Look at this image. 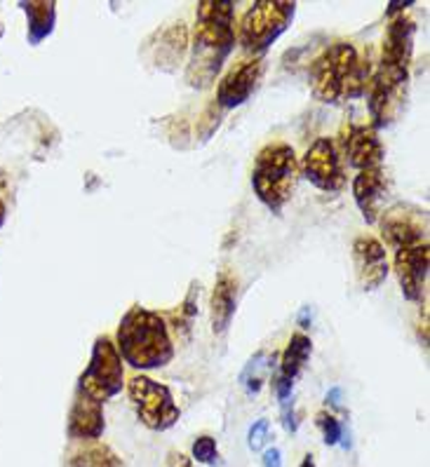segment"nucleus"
I'll list each match as a JSON object with an SVG mask.
<instances>
[{"label":"nucleus","instance_id":"obj_1","mask_svg":"<svg viewBox=\"0 0 430 467\" xmlns=\"http://www.w3.org/2000/svg\"><path fill=\"white\" fill-rule=\"evenodd\" d=\"M414 36H416V24L412 17L407 15L391 17L386 36H383L379 68L370 80V113L374 130L391 125L400 113V106L407 94Z\"/></svg>","mask_w":430,"mask_h":467},{"label":"nucleus","instance_id":"obj_2","mask_svg":"<svg viewBox=\"0 0 430 467\" xmlns=\"http://www.w3.org/2000/svg\"><path fill=\"white\" fill-rule=\"evenodd\" d=\"M236 3L200 0L195 7L194 52L186 68L191 88L205 89L215 83L226 57L236 47Z\"/></svg>","mask_w":430,"mask_h":467},{"label":"nucleus","instance_id":"obj_3","mask_svg":"<svg viewBox=\"0 0 430 467\" xmlns=\"http://www.w3.org/2000/svg\"><path fill=\"white\" fill-rule=\"evenodd\" d=\"M116 348L122 362L137 371H155L174 359L167 319L143 306H132L122 315L116 331Z\"/></svg>","mask_w":430,"mask_h":467},{"label":"nucleus","instance_id":"obj_4","mask_svg":"<svg viewBox=\"0 0 430 467\" xmlns=\"http://www.w3.org/2000/svg\"><path fill=\"white\" fill-rule=\"evenodd\" d=\"M372 80L370 59L362 61L351 43H334L310 67V92L322 104L360 99Z\"/></svg>","mask_w":430,"mask_h":467},{"label":"nucleus","instance_id":"obj_5","mask_svg":"<svg viewBox=\"0 0 430 467\" xmlns=\"http://www.w3.org/2000/svg\"><path fill=\"white\" fill-rule=\"evenodd\" d=\"M299 158L289 143H268L259 150L252 167V188L257 198L280 214V209L292 200L299 183Z\"/></svg>","mask_w":430,"mask_h":467},{"label":"nucleus","instance_id":"obj_6","mask_svg":"<svg viewBox=\"0 0 430 467\" xmlns=\"http://www.w3.org/2000/svg\"><path fill=\"white\" fill-rule=\"evenodd\" d=\"M294 15H297V3L257 0L240 19L237 43L249 55L261 57L289 28Z\"/></svg>","mask_w":430,"mask_h":467},{"label":"nucleus","instance_id":"obj_7","mask_svg":"<svg viewBox=\"0 0 430 467\" xmlns=\"http://www.w3.org/2000/svg\"><path fill=\"white\" fill-rule=\"evenodd\" d=\"M122 385H125V364L118 355L116 343L109 336H100L94 341L89 364L78 379L76 390L104 404L122 390Z\"/></svg>","mask_w":430,"mask_h":467},{"label":"nucleus","instance_id":"obj_8","mask_svg":"<svg viewBox=\"0 0 430 467\" xmlns=\"http://www.w3.org/2000/svg\"><path fill=\"white\" fill-rule=\"evenodd\" d=\"M127 395L132 400L137 416L143 425L153 432H165L174 428L182 418L174 395L165 383L149 379V376L137 374L127 380Z\"/></svg>","mask_w":430,"mask_h":467},{"label":"nucleus","instance_id":"obj_9","mask_svg":"<svg viewBox=\"0 0 430 467\" xmlns=\"http://www.w3.org/2000/svg\"><path fill=\"white\" fill-rule=\"evenodd\" d=\"M299 171L325 192H339L346 186V174L341 167V153L339 146L330 137H322L310 143L304 160L299 162Z\"/></svg>","mask_w":430,"mask_h":467},{"label":"nucleus","instance_id":"obj_10","mask_svg":"<svg viewBox=\"0 0 430 467\" xmlns=\"http://www.w3.org/2000/svg\"><path fill=\"white\" fill-rule=\"evenodd\" d=\"M379 225L386 244L395 252L428 243V214L421 209L404 207V204L383 209L379 216Z\"/></svg>","mask_w":430,"mask_h":467},{"label":"nucleus","instance_id":"obj_11","mask_svg":"<svg viewBox=\"0 0 430 467\" xmlns=\"http://www.w3.org/2000/svg\"><path fill=\"white\" fill-rule=\"evenodd\" d=\"M341 150L348 165L358 171L379 170L386 160L383 141L372 125L346 127L341 134Z\"/></svg>","mask_w":430,"mask_h":467},{"label":"nucleus","instance_id":"obj_12","mask_svg":"<svg viewBox=\"0 0 430 467\" xmlns=\"http://www.w3.org/2000/svg\"><path fill=\"white\" fill-rule=\"evenodd\" d=\"M264 73V57H252V59L240 61L226 76L221 78L216 88V101L221 110H231L243 106L252 97V92L259 85V78Z\"/></svg>","mask_w":430,"mask_h":467},{"label":"nucleus","instance_id":"obj_13","mask_svg":"<svg viewBox=\"0 0 430 467\" xmlns=\"http://www.w3.org/2000/svg\"><path fill=\"white\" fill-rule=\"evenodd\" d=\"M428 265H430V247L428 243L414 244L407 249L395 252V275L400 280L407 301H424L428 292Z\"/></svg>","mask_w":430,"mask_h":467},{"label":"nucleus","instance_id":"obj_14","mask_svg":"<svg viewBox=\"0 0 430 467\" xmlns=\"http://www.w3.org/2000/svg\"><path fill=\"white\" fill-rule=\"evenodd\" d=\"M353 265L364 292H376L391 273L386 247L372 235L355 237Z\"/></svg>","mask_w":430,"mask_h":467},{"label":"nucleus","instance_id":"obj_15","mask_svg":"<svg viewBox=\"0 0 430 467\" xmlns=\"http://www.w3.org/2000/svg\"><path fill=\"white\" fill-rule=\"evenodd\" d=\"M106 430L104 404L76 390L71 411H68L67 432L76 441H97Z\"/></svg>","mask_w":430,"mask_h":467},{"label":"nucleus","instance_id":"obj_16","mask_svg":"<svg viewBox=\"0 0 430 467\" xmlns=\"http://www.w3.org/2000/svg\"><path fill=\"white\" fill-rule=\"evenodd\" d=\"M388 195V176L383 167L358 171L353 179V198L367 223H376L381 216V202Z\"/></svg>","mask_w":430,"mask_h":467},{"label":"nucleus","instance_id":"obj_17","mask_svg":"<svg viewBox=\"0 0 430 467\" xmlns=\"http://www.w3.org/2000/svg\"><path fill=\"white\" fill-rule=\"evenodd\" d=\"M236 292L237 280L231 270H221L212 292V331L226 334L236 315Z\"/></svg>","mask_w":430,"mask_h":467},{"label":"nucleus","instance_id":"obj_18","mask_svg":"<svg viewBox=\"0 0 430 467\" xmlns=\"http://www.w3.org/2000/svg\"><path fill=\"white\" fill-rule=\"evenodd\" d=\"M19 7L26 12L28 43L40 45L45 38H50L57 24L55 0H28V3H19Z\"/></svg>","mask_w":430,"mask_h":467},{"label":"nucleus","instance_id":"obj_19","mask_svg":"<svg viewBox=\"0 0 430 467\" xmlns=\"http://www.w3.org/2000/svg\"><path fill=\"white\" fill-rule=\"evenodd\" d=\"M310 352H313V343H310L309 336L292 334L285 352H282L280 371H278V374L287 380H294L299 374H301V368L306 367V362H309Z\"/></svg>","mask_w":430,"mask_h":467},{"label":"nucleus","instance_id":"obj_20","mask_svg":"<svg viewBox=\"0 0 430 467\" xmlns=\"http://www.w3.org/2000/svg\"><path fill=\"white\" fill-rule=\"evenodd\" d=\"M186 43L188 34L184 24H177V26H172L170 31H165L161 47H158V64H161L163 68H167V71H172L174 64L182 61L184 52H186Z\"/></svg>","mask_w":430,"mask_h":467},{"label":"nucleus","instance_id":"obj_21","mask_svg":"<svg viewBox=\"0 0 430 467\" xmlns=\"http://www.w3.org/2000/svg\"><path fill=\"white\" fill-rule=\"evenodd\" d=\"M270 359L273 358H270L268 352L259 350L247 364H245L243 374H240V385H243L247 395H259L261 392L266 376H268L270 367H273Z\"/></svg>","mask_w":430,"mask_h":467},{"label":"nucleus","instance_id":"obj_22","mask_svg":"<svg viewBox=\"0 0 430 467\" xmlns=\"http://www.w3.org/2000/svg\"><path fill=\"white\" fill-rule=\"evenodd\" d=\"M68 467H121V458L109 449V446H89L85 451H78L68 461Z\"/></svg>","mask_w":430,"mask_h":467},{"label":"nucleus","instance_id":"obj_23","mask_svg":"<svg viewBox=\"0 0 430 467\" xmlns=\"http://www.w3.org/2000/svg\"><path fill=\"white\" fill-rule=\"evenodd\" d=\"M198 296H200V282H194L191 289H188L186 298H184L182 308L177 310V319H174V331L179 336H188V329H191V322L198 315Z\"/></svg>","mask_w":430,"mask_h":467},{"label":"nucleus","instance_id":"obj_24","mask_svg":"<svg viewBox=\"0 0 430 467\" xmlns=\"http://www.w3.org/2000/svg\"><path fill=\"white\" fill-rule=\"evenodd\" d=\"M315 423L320 428L322 440H325L327 446H337L339 441L343 440V425L339 423V418H334L331 413L320 411L318 418H315Z\"/></svg>","mask_w":430,"mask_h":467},{"label":"nucleus","instance_id":"obj_25","mask_svg":"<svg viewBox=\"0 0 430 467\" xmlns=\"http://www.w3.org/2000/svg\"><path fill=\"white\" fill-rule=\"evenodd\" d=\"M194 461L203 462V465H216L219 461V449H216V440L210 434H203L194 441Z\"/></svg>","mask_w":430,"mask_h":467},{"label":"nucleus","instance_id":"obj_26","mask_svg":"<svg viewBox=\"0 0 430 467\" xmlns=\"http://www.w3.org/2000/svg\"><path fill=\"white\" fill-rule=\"evenodd\" d=\"M268 430H270V423L268 418H259L257 423L249 428L247 432V446L252 451H264V446L268 444Z\"/></svg>","mask_w":430,"mask_h":467},{"label":"nucleus","instance_id":"obj_27","mask_svg":"<svg viewBox=\"0 0 430 467\" xmlns=\"http://www.w3.org/2000/svg\"><path fill=\"white\" fill-rule=\"evenodd\" d=\"M219 125H221V109L216 104H212L210 109L205 110L203 118H200L198 122V134L203 137V141H207V139L216 132V127Z\"/></svg>","mask_w":430,"mask_h":467},{"label":"nucleus","instance_id":"obj_28","mask_svg":"<svg viewBox=\"0 0 430 467\" xmlns=\"http://www.w3.org/2000/svg\"><path fill=\"white\" fill-rule=\"evenodd\" d=\"M167 465L170 467H194V461L188 456H184V453H179V451H170V456H167Z\"/></svg>","mask_w":430,"mask_h":467},{"label":"nucleus","instance_id":"obj_29","mask_svg":"<svg viewBox=\"0 0 430 467\" xmlns=\"http://www.w3.org/2000/svg\"><path fill=\"white\" fill-rule=\"evenodd\" d=\"M264 467H282V456L278 449H268L264 453Z\"/></svg>","mask_w":430,"mask_h":467},{"label":"nucleus","instance_id":"obj_30","mask_svg":"<svg viewBox=\"0 0 430 467\" xmlns=\"http://www.w3.org/2000/svg\"><path fill=\"white\" fill-rule=\"evenodd\" d=\"M414 5V0H407V3H391V5H388V17H395V12H403L404 15V10H407V7H412Z\"/></svg>","mask_w":430,"mask_h":467},{"label":"nucleus","instance_id":"obj_31","mask_svg":"<svg viewBox=\"0 0 430 467\" xmlns=\"http://www.w3.org/2000/svg\"><path fill=\"white\" fill-rule=\"evenodd\" d=\"M327 404H331V407H341V388H334V390L327 392Z\"/></svg>","mask_w":430,"mask_h":467},{"label":"nucleus","instance_id":"obj_32","mask_svg":"<svg viewBox=\"0 0 430 467\" xmlns=\"http://www.w3.org/2000/svg\"><path fill=\"white\" fill-rule=\"evenodd\" d=\"M299 325L310 327V308H304L301 313H299Z\"/></svg>","mask_w":430,"mask_h":467},{"label":"nucleus","instance_id":"obj_33","mask_svg":"<svg viewBox=\"0 0 430 467\" xmlns=\"http://www.w3.org/2000/svg\"><path fill=\"white\" fill-rule=\"evenodd\" d=\"M299 467H318V465H315V458L310 456V453H306L304 461H301V465H299Z\"/></svg>","mask_w":430,"mask_h":467},{"label":"nucleus","instance_id":"obj_34","mask_svg":"<svg viewBox=\"0 0 430 467\" xmlns=\"http://www.w3.org/2000/svg\"><path fill=\"white\" fill-rule=\"evenodd\" d=\"M5 219H7V207H5V202L0 200V228H3V223H5Z\"/></svg>","mask_w":430,"mask_h":467},{"label":"nucleus","instance_id":"obj_35","mask_svg":"<svg viewBox=\"0 0 430 467\" xmlns=\"http://www.w3.org/2000/svg\"><path fill=\"white\" fill-rule=\"evenodd\" d=\"M5 186H7V176H5V171L0 170V191H3Z\"/></svg>","mask_w":430,"mask_h":467}]
</instances>
